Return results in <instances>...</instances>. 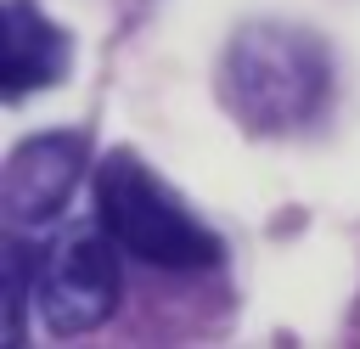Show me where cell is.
Here are the masks:
<instances>
[{"label": "cell", "mask_w": 360, "mask_h": 349, "mask_svg": "<svg viewBox=\"0 0 360 349\" xmlns=\"http://www.w3.org/2000/svg\"><path fill=\"white\" fill-rule=\"evenodd\" d=\"M219 101L253 135H298L332 101V56L309 28L248 23L219 56Z\"/></svg>", "instance_id": "cell-1"}, {"label": "cell", "mask_w": 360, "mask_h": 349, "mask_svg": "<svg viewBox=\"0 0 360 349\" xmlns=\"http://www.w3.org/2000/svg\"><path fill=\"white\" fill-rule=\"evenodd\" d=\"M96 220L118 236V248L141 265L158 270H214L219 265V236L135 158L112 152L96 169Z\"/></svg>", "instance_id": "cell-2"}, {"label": "cell", "mask_w": 360, "mask_h": 349, "mask_svg": "<svg viewBox=\"0 0 360 349\" xmlns=\"http://www.w3.org/2000/svg\"><path fill=\"white\" fill-rule=\"evenodd\" d=\"M34 248V310L45 315L51 332L73 338L101 326L118 310L124 293V270H118V236L96 220H73V225H51L45 242Z\"/></svg>", "instance_id": "cell-3"}, {"label": "cell", "mask_w": 360, "mask_h": 349, "mask_svg": "<svg viewBox=\"0 0 360 349\" xmlns=\"http://www.w3.org/2000/svg\"><path fill=\"white\" fill-rule=\"evenodd\" d=\"M84 141L79 135H34L6 158L0 174V214L11 231H51L68 197L84 180Z\"/></svg>", "instance_id": "cell-4"}, {"label": "cell", "mask_w": 360, "mask_h": 349, "mask_svg": "<svg viewBox=\"0 0 360 349\" xmlns=\"http://www.w3.org/2000/svg\"><path fill=\"white\" fill-rule=\"evenodd\" d=\"M73 62V45L68 34L34 11L28 0H6V45H0V90L6 101H22L28 90H45L68 73Z\"/></svg>", "instance_id": "cell-5"}]
</instances>
